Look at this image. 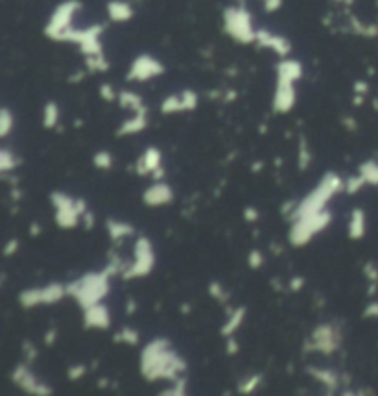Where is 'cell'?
<instances>
[{
  "mask_svg": "<svg viewBox=\"0 0 378 396\" xmlns=\"http://www.w3.org/2000/svg\"><path fill=\"white\" fill-rule=\"evenodd\" d=\"M185 357L172 346L167 337H155L140 352V374L146 382H176L187 372Z\"/></svg>",
  "mask_w": 378,
  "mask_h": 396,
  "instance_id": "cell-1",
  "label": "cell"
},
{
  "mask_svg": "<svg viewBox=\"0 0 378 396\" xmlns=\"http://www.w3.org/2000/svg\"><path fill=\"white\" fill-rule=\"evenodd\" d=\"M338 193H345V180L334 171L325 173L317 186L301 202H298V208H295L290 219H299V217H306V215H314L327 210V204Z\"/></svg>",
  "mask_w": 378,
  "mask_h": 396,
  "instance_id": "cell-2",
  "label": "cell"
},
{
  "mask_svg": "<svg viewBox=\"0 0 378 396\" xmlns=\"http://www.w3.org/2000/svg\"><path fill=\"white\" fill-rule=\"evenodd\" d=\"M67 291L81 310H85L89 305L104 302L105 296L111 293V276L105 270L87 273L74 282L67 283Z\"/></svg>",
  "mask_w": 378,
  "mask_h": 396,
  "instance_id": "cell-3",
  "label": "cell"
},
{
  "mask_svg": "<svg viewBox=\"0 0 378 396\" xmlns=\"http://www.w3.org/2000/svg\"><path fill=\"white\" fill-rule=\"evenodd\" d=\"M332 211L329 210H323L314 215H306V217H299V219H292V226L288 230L290 245L295 246V248H303L315 235L325 232L332 224Z\"/></svg>",
  "mask_w": 378,
  "mask_h": 396,
  "instance_id": "cell-4",
  "label": "cell"
},
{
  "mask_svg": "<svg viewBox=\"0 0 378 396\" xmlns=\"http://www.w3.org/2000/svg\"><path fill=\"white\" fill-rule=\"evenodd\" d=\"M340 346H342V328H338L334 323H321L306 337L303 352L332 355Z\"/></svg>",
  "mask_w": 378,
  "mask_h": 396,
  "instance_id": "cell-5",
  "label": "cell"
},
{
  "mask_svg": "<svg viewBox=\"0 0 378 396\" xmlns=\"http://www.w3.org/2000/svg\"><path fill=\"white\" fill-rule=\"evenodd\" d=\"M133 263L127 265V269L124 270L122 278L124 280H139L146 278L153 273V267H155V250H153V245L149 241V237L139 235L137 241L133 243Z\"/></svg>",
  "mask_w": 378,
  "mask_h": 396,
  "instance_id": "cell-6",
  "label": "cell"
},
{
  "mask_svg": "<svg viewBox=\"0 0 378 396\" xmlns=\"http://www.w3.org/2000/svg\"><path fill=\"white\" fill-rule=\"evenodd\" d=\"M65 296H68L67 285L52 282L45 287H30V289L21 291L19 293V304L23 305L24 310H33L37 305L58 304Z\"/></svg>",
  "mask_w": 378,
  "mask_h": 396,
  "instance_id": "cell-7",
  "label": "cell"
},
{
  "mask_svg": "<svg viewBox=\"0 0 378 396\" xmlns=\"http://www.w3.org/2000/svg\"><path fill=\"white\" fill-rule=\"evenodd\" d=\"M50 202L54 205V220L61 230H73L81 224V213L76 208V196L63 191L50 193Z\"/></svg>",
  "mask_w": 378,
  "mask_h": 396,
  "instance_id": "cell-8",
  "label": "cell"
},
{
  "mask_svg": "<svg viewBox=\"0 0 378 396\" xmlns=\"http://www.w3.org/2000/svg\"><path fill=\"white\" fill-rule=\"evenodd\" d=\"M30 365H28L26 361L15 365V369L11 370V382H14L19 389H23L24 392H28V395H33V396L54 395V389L50 387L48 383L41 382V380L37 378V374L30 369Z\"/></svg>",
  "mask_w": 378,
  "mask_h": 396,
  "instance_id": "cell-9",
  "label": "cell"
},
{
  "mask_svg": "<svg viewBox=\"0 0 378 396\" xmlns=\"http://www.w3.org/2000/svg\"><path fill=\"white\" fill-rule=\"evenodd\" d=\"M226 30L231 37L240 43H251L257 39V34L253 32L251 17L246 9L229 8L226 11Z\"/></svg>",
  "mask_w": 378,
  "mask_h": 396,
  "instance_id": "cell-10",
  "label": "cell"
},
{
  "mask_svg": "<svg viewBox=\"0 0 378 396\" xmlns=\"http://www.w3.org/2000/svg\"><path fill=\"white\" fill-rule=\"evenodd\" d=\"M78 8H80V4L74 2V0L59 6L54 11V15H52V19H50L48 26H46V36H50L52 39L63 41L65 34L73 28L70 26V24H73V15Z\"/></svg>",
  "mask_w": 378,
  "mask_h": 396,
  "instance_id": "cell-11",
  "label": "cell"
},
{
  "mask_svg": "<svg viewBox=\"0 0 378 396\" xmlns=\"http://www.w3.org/2000/svg\"><path fill=\"white\" fill-rule=\"evenodd\" d=\"M293 80L288 78H277V89L273 95V111L279 115L290 113L292 108L295 106L298 95H295V87H293Z\"/></svg>",
  "mask_w": 378,
  "mask_h": 396,
  "instance_id": "cell-12",
  "label": "cell"
},
{
  "mask_svg": "<svg viewBox=\"0 0 378 396\" xmlns=\"http://www.w3.org/2000/svg\"><path fill=\"white\" fill-rule=\"evenodd\" d=\"M113 319H111V311L104 302L93 304L83 310V328L85 330H105L111 328Z\"/></svg>",
  "mask_w": 378,
  "mask_h": 396,
  "instance_id": "cell-13",
  "label": "cell"
},
{
  "mask_svg": "<svg viewBox=\"0 0 378 396\" xmlns=\"http://www.w3.org/2000/svg\"><path fill=\"white\" fill-rule=\"evenodd\" d=\"M164 73L162 64H159L157 59H153L152 56H139L131 65V71L127 74V80H135V82H145V80H152V78L159 76Z\"/></svg>",
  "mask_w": 378,
  "mask_h": 396,
  "instance_id": "cell-14",
  "label": "cell"
},
{
  "mask_svg": "<svg viewBox=\"0 0 378 396\" xmlns=\"http://www.w3.org/2000/svg\"><path fill=\"white\" fill-rule=\"evenodd\" d=\"M174 198H176L174 189H172L170 183H167L164 180L153 182L152 186L146 187L145 193H142V204L148 205V208H162V205L172 204Z\"/></svg>",
  "mask_w": 378,
  "mask_h": 396,
  "instance_id": "cell-15",
  "label": "cell"
},
{
  "mask_svg": "<svg viewBox=\"0 0 378 396\" xmlns=\"http://www.w3.org/2000/svg\"><path fill=\"white\" fill-rule=\"evenodd\" d=\"M306 372H308V376H312L315 382H320L323 387L329 389L330 392L338 391V389L342 387V374H338L336 370L317 367V365H308V367H306Z\"/></svg>",
  "mask_w": 378,
  "mask_h": 396,
  "instance_id": "cell-16",
  "label": "cell"
},
{
  "mask_svg": "<svg viewBox=\"0 0 378 396\" xmlns=\"http://www.w3.org/2000/svg\"><path fill=\"white\" fill-rule=\"evenodd\" d=\"M159 167H162V152L159 151L157 146H148L139 160H137L135 173L139 176H149Z\"/></svg>",
  "mask_w": 378,
  "mask_h": 396,
  "instance_id": "cell-17",
  "label": "cell"
},
{
  "mask_svg": "<svg viewBox=\"0 0 378 396\" xmlns=\"http://www.w3.org/2000/svg\"><path fill=\"white\" fill-rule=\"evenodd\" d=\"M148 126V110L137 111L133 113V117L126 118L120 126L117 128V137H127V136H135V133L145 132V128Z\"/></svg>",
  "mask_w": 378,
  "mask_h": 396,
  "instance_id": "cell-18",
  "label": "cell"
},
{
  "mask_svg": "<svg viewBox=\"0 0 378 396\" xmlns=\"http://www.w3.org/2000/svg\"><path fill=\"white\" fill-rule=\"evenodd\" d=\"M227 313H229L227 315V320L221 324V328H220V335L224 339L231 337V335H234V333L238 332L240 326H242L243 320H246L248 308H246V305H236V308L229 310Z\"/></svg>",
  "mask_w": 378,
  "mask_h": 396,
  "instance_id": "cell-19",
  "label": "cell"
},
{
  "mask_svg": "<svg viewBox=\"0 0 378 396\" xmlns=\"http://www.w3.org/2000/svg\"><path fill=\"white\" fill-rule=\"evenodd\" d=\"M105 232H107L111 241L118 243L127 239V237L135 235V226L131 223H126V220H118L109 217V219H105Z\"/></svg>",
  "mask_w": 378,
  "mask_h": 396,
  "instance_id": "cell-20",
  "label": "cell"
},
{
  "mask_svg": "<svg viewBox=\"0 0 378 396\" xmlns=\"http://www.w3.org/2000/svg\"><path fill=\"white\" fill-rule=\"evenodd\" d=\"M367 226H365V211L362 208H355L349 217V224H347V235L351 241H360L364 239Z\"/></svg>",
  "mask_w": 378,
  "mask_h": 396,
  "instance_id": "cell-21",
  "label": "cell"
},
{
  "mask_svg": "<svg viewBox=\"0 0 378 396\" xmlns=\"http://www.w3.org/2000/svg\"><path fill=\"white\" fill-rule=\"evenodd\" d=\"M257 41L262 46H266V49H271V51H275L279 56H283V58L290 54L288 39H284L280 36H273V34L261 30V32H257Z\"/></svg>",
  "mask_w": 378,
  "mask_h": 396,
  "instance_id": "cell-22",
  "label": "cell"
},
{
  "mask_svg": "<svg viewBox=\"0 0 378 396\" xmlns=\"http://www.w3.org/2000/svg\"><path fill=\"white\" fill-rule=\"evenodd\" d=\"M118 104H120L124 110H130V111H133V113H137V111H142V110H148V108L145 106V101H142V98H140V96L133 91L118 93Z\"/></svg>",
  "mask_w": 378,
  "mask_h": 396,
  "instance_id": "cell-23",
  "label": "cell"
},
{
  "mask_svg": "<svg viewBox=\"0 0 378 396\" xmlns=\"http://www.w3.org/2000/svg\"><path fill=\"white\" fill-rule=\"evenodd\" d=\"M107 11H109V17L117 21V23H124V21H130L133 17V8L126 2H109L107 6Z\"/></svg>",
  "mask_w": 378,
  "mask_h": 396,
  "instance_id": "cell-24",
  "label": "cell"
},
{
  "mask_svg": "<svg viewBox=\"0 0 378 396\" xmlns=\"http://www.w3.org/2000/svg\"><path fill=\"white\" fill-rule=\"evenodd\" d=\"M59 118H61V111H59V106L56 102H46L45 108H43V126L46 130H54L59 124Z\"/></svg>",
  "mask_w": 378,
  "mask_h": 396,
  "instance_id": "cell-25",
  "label": "cell"
},
{
  "mask_svg": "<svg viewBox=\"0 0 378 396\" xmlns=\"http://www.w3.org/2000/svg\"><path fill=\"white\" fill-rule=\"evenodd\" d=\"M312 163V151L310 143L306 139V136H299L298 141V167L299 171H306Z\"/></svg>",
  "mask_w": 378,
  "mask_h": 396,
  "instance_id": "cell-26",
  "label": "cell"
},
{
  "mask_svg": "<svg viewBox=\"0 0 378 396\" xmlns=\"http://www.w3.org/2000/svg\"><path fill=\"white\" fill-rule=\"evenodd\" d=\"M21 165V158L9 148H0V173H15Z\"/></svg>",
  "mask_w": 378,
  "mask_h": 396,
  "instance_id": "cell-27",
  "label": "cell"
},
{
  "mask_svg": "<svg viewBox=\"0 0 378 396\" xmlns=\"http://www.w3.org/2000/svg\"><path fill=\"white\" fill-rule=\"evenodd\" d=\"M262 382H264V376L261 372L249 374L243 380H240L238 385H236V392H240V395H251V392H255L261 387Z\"/></svg>",
  "mask_w": 378,
  "mask_h": 396,
  "instance_id": "cell-28",
  "label": "cell"
},
{
  "mask_svg": "<svg viewBox=\"0 0 378 396\" xmlns=\"http://www.w3.org/2000/svg\"><path fill=\"white\" fill-rule=\"evenodd\" d=\"M113 341L120 342V345H126V346H137L140 342V333H139V330L126 326V328H122L120 332L115 333Z\"/></svg>",
  "mask_w": 378,
  "mask_h": 396,
  "instance_id": "cell-29",
  "label": "cell"
},
{
  "mask_svg": "<svg viewBox=\"0 0 378 396\" xmlns=\"http://www.w3.org/2000/svg\"><path fill=\"white\" fill-rule=\"evenodd\" d=\"M358 173L365 178L367 186H378V161H364V163H360V167H358Z\"/></svg>",
  "mask_w": 378,
  "mask_h": 396,
  "instance_id": "cell-30",
  "label": "cell"
},
{
  "mask_svg": "<svg viewBox=\"0 0 378 396\" xmlns=\"http://www.w3.org/2000/svg\"><path fill=\"white\" fill-rule=\"evenodd\" d=\"M181 111H187L185 104H183V98H181V95L179 96L170 95L161 102V113L174 115V113H181Z\"/></svg>",
  "mask_w": 378,
  "mask_h": 396,
  "instance_id": "cell-31",
  "label": "cell"
},
{
  "mask_svg": "<svg viewBox=\"0 0 378 396\" xmlns=\"http://www.w3.org/2000/svg\"><path fill=\"white\" fill-rule=\"evenodd\" d=\"M15 128V115L9 111V108H2L0 110V137L4 139L9 133L14 132Z\"/></svg>",
  "mask_w": 378,
  "mask_h": 396,
  "instance_id": "cell-32",
  "label": "cell"
},
{
  "mask_svg": "<svg viewBox=\"0 0 378 396\" xmlns=\"http://www.w3.org/2000/svg\"><path fill=\"white\" fill-rule=\"evenodd\" d=\"M207 291H209V295H211L216 302H220V304H227V302H229V298H231V293L227 291L226 287H224V283L216 282V280L209 283Z\"/></svg>",
  "mask_w": 378,
  "mask_h": 396,
  "instance_id": "cell-33",
  "label": "cell"
},
{
  "mask_svg": "<svg viewBox=\"0 0 378 396\" xmlns=\"http://www.w3.org/2000/svg\"><path fill=\"white\" fill-rule=\"evenodd\" d=\"M93 163H95V167L98 171H109L111 167H113L115 158L109 151H98L95 152V156H93Z\"/></svg>",
  "mask_w": 378,
  "mask_h": 396,
  "instance_id": "cell-34",
  "label": "cell"
},
{
  "mask_svg": "<svg viewBox=\"0 0 378 396\" xmlns=\"http://www.w3.org/2000/svg\"><path fill=\"white\" fill-rule=\"evenodd\" d=\"M365 186H367L365 178L358 173L356 176H349L345 180V193L347 195H356V193H360Z\"/></svg>",
  "mask_w": 378,
  "mask_h": 396,
  "instance_id": "cell-35",
  "label": "cell"
},
{
  "mask_svg": "<svg viewBox=\"0 0 378 396\" xmlns=\"http://www.w3.org/2000/svg\"><path fill=\"white\" fill-rule=\"evenodd\" d=\"M89 372V365L87 363H74L68 367L67 370V376L70 382H78V380H81L85 374Z\"/></svg>",
  "mask_w": 378,
  "mask_h": 396,
  "instance_id": "cell-36",
  "label": "cell"
},
{
  "mask_svg": "<svg viewBox=\"0 0 378 396\" xmlns=\"http://www.w3.org/2000/svg\"><path fill=\"white\" fill-rule=\"evenodd\" d=\"M266 263V258L264 254H262V250H258V248H253V250H249L248 254V267L253 270H258L262 269Z\"/></svg>",
  "mask_w": 378,
  "mask_h": 396,
  "instance_id": "cell-37",
  "label": "cell"
},
{
  "mask_svg": "<svg viewBox=\"0 0 378 396\" xmlns=\"http://www.w3.org/2000/svg\"><path fill=\"white\" fill-rule=\"evenodd\" d=\"M23 355H24V361H26V363H33V361L39 357V348L36 346V342L24 339V341H23Z\"/></svg>",
  "mask_w": 378,
  "mask_h": 396,
  "instance_id": "cell-38",
  "label": "cell"
},
{
  "mask_svg": "<svg viewBox=\"0 0 378 396\" xmlns=\"http://www.w3.org/2000/svg\"><path fill=\"white\" fill-rule=\"evenodd\" d=\"M162 395L164 396H185L187 395V378L185 374L183 376H179V378L174 382V387L170 389V391H162Z\"/></svg>",
  "mask_w": 378,
  "mask_h": 396,
  "instance_id": "cell-39",
  "label": "cell"
},
{
  "mask_svg": "<svg viewBox=\"0 0 378 396\" xmlns=\"http://www.w3.org/2000/svg\"><path fill=\"white\" fill-rule=\"evenodd\" d=\"M364 276L367 278L369 285H378V267L374 261H367L364 265Z\"/></svg>",
  "mask_w": 378,
  "mask_h": 396,
  "instance_id": "cell-40",
  "label": "cell"
},
{
  "mask_svg": "<svg viewBox=\"0 0 378 396\" xmlns=\"http://www.w3.org/2000/svg\"><path fill=\"white\" fill-rule=\"evenodd\" d=\"M181 98H183V104H185L187 111H192L198 108V95L194 91H183L181 93Z\"/></svg>",
  "mask_w": 378,
  "mask_h": 396,
  "instance_id": "cell-41",
  "label": "cell"
},
{
  "mask_svg": "<svg viewBox=\"0 0 378 396\" xmlns=\"http://www.w3.org/2000/svg\"><path fill=\"white\" fill-rule=\"evenodd\" d=\"M19 248H21V241L19 239H8L4 245V255L6 258H11V255H15L19 252Z\"/></svg>",
  "mask_w": 378,
  "mask_h": 396,
  "instance_id": "cell-42",
  "label": "cell"
},
{
  "mask_svg": "<svg viewBox=\"0 0 378 396\" xmlns=\"http://www.w3.org/2000/svg\"><path fill=\"white\" fill-rule=\"evenodd\" d=\"M100 96H102L105 102H113L118 98V95L115 93V89L109 86V83H104V86L100 87Z\"/></svg>",
  "mask_w": 378,
  "mask_h": 396,
  "instance_id": "cell-43",
  "label": "cell"
},
{
  "mask_svg": "<svg viewBox=\"0 0 378 396\" xmlns=\"http://www.w3.org/2000/svg\"><path fill=\"white\" fill-rule=\"evenodd\" d=\"M58 339H59V330L58 328H50V330H46L45 332V335H43V342H45L48 348H52V346L58 342Z\"/></svg>",
  "mask_w": 378,
  "mask_h": 396,
  "instance_id": "cell-44",
  "label": "cell"
},
{
  "mask_svg": "<svg viewBox=\"0 0 378 396\" xmlns=\"http://www.w3.org/2000/svg\"><path fill=\"white\" fill-rule=\"evenodd\" d=\"M226 354L227 355H236L240 352V345L238 341H236V337L234 335H231V337H226Z\"/></svg>",
  "mask_w": 378,
  "mask_h": 396,
  "instance_id": "cell-45",
  "label": "cell"
},
{
  "mask_svg": "<svg viewBox=\"0 0 378 396\" xmlns=\"http://www.w3.org/2000/svg\"><path fill=\"white\" fill-rule=\"evenodd\" d=\"M243 219H246V223H257V220L261 219V213H258L257 208L248 205V208L243 210Z\"/></svg>",
  "mask_w": 378,
  "mask_h": 396,
  "instance_id": "cell-46",
  "label": "cell"
},
{
  "mask_svg": "<svg viewBox=\"0 0 378 396\" xmlns=\"http://www.w3.org/2000/svg\"><path fill=\"white\" fill-rule=\"evenodd\" d=\"M305 283H306L305 276H293V278L288 282V289L292 293H299L303 287H305Z\"/></svg>",
  "mask_w": 378,
  "mask_h": 396,
  "instance_id": "cell-47",
  "label": "cell"
},
{
  "mask_svg": "<svg viewBox=\"0 0 378 396\" xmlns=\"http://www.w3.org/2000/svg\"><path fill=\"white\" fill-rule=\"evenodd\" d=\"M364 317L365 319H378V300H374V302H371V304L365 305Z\"/></svg>",
  "mask_w": 378,
  "mask_h": 396,
  "instance_id": "cell-48",
  "label": "cell"
},
{
  "mask_svg": "<svg viewBox=\"0 0 378 396\" xmlns=\"http://www.w3.org/2000/svg\"><path fill=\"white\" fill-rule=\"evenodd\" d=\"M295 208H298V202L286 200L283 205H280V213H283L284 217H292L293 211H295Z\"/></svg>",
  "mask_w": 378,
  "mask_h": 396,
  "instance_id": "cell-49",
  "label": "cell"
},
{
  "mask_svg": "<svg viewBox=\"0 0 378 396\" xmlns=\"http://www.w3.org/2000/svg\"><path fill=\"white\" fill-rule=\"evenodd\" d=\"M81 223L85 224L87 230H93V228H95V224H96V215L89 210L85 215H83V217H81Z\"/></svg>",
  "mask_w": 378,
  "mask_h": 396,
  "instance_id": "cell-50",
  "label": "cell"
},
{
  "mask_svg": "<svg viewBox=\"0 0 378 396\" xmlns=\"http://www.w3.org/2000/svg\"><path fill=\"white\" fill-rule=\"evenodd\" d=\"M164 174H167L164 167H159L157 171H153V173L149 174V178H152L153 182H161V180H164Z\"/></svg>",
  "mask_w": 378,
  "mask_h": 396,
  "instance_id": "cell-51",
  "label": "cell"
},
{
  "mask_svg": "<svg viewBox=\"0 0 378 396\" xmlns=\"http://www.w3.org/2000/svg\"><path fill=\"white\" fill-rule=\"evenodd\" d=\"M342 124L347 128V130H349V132H355V130H356V118L343 117L342 118Z\"/></svg>",
  "mask_w": 378,
  "mask_h": 396,
  "instance_id": "cell-52",
  "label": "cell"
},
{
  "mask_svg": "<svg viewBox=\"0 0 378 396\" xmlns=\"http://www.w3.org/2000/svg\"><path fill=\"white\" fill-rule=\"evenodd\" d=\"M30 237H39L43 233V226L39 223H32L30 224V230H28Z\"/></svg>",
  "mask_w": 378,
  "mask_h": 396,
  "instance_id": "cell-53",
  "label": "cell"
},
{
  "mask_svg": "<svg viewBox=\"0 0 378 396\" xmlns=\"http://www.w3.org/2000/svg\"><path fill=\"white\" fill-rule=\"evenodd\" d=\"M9 196H11V200L21 202V198H23V191H21V189H19V187L15 186L14 189H11V191H9Z\"/></svg>",
  "mask_w": 378,
  "mask_h": 396,
  "instance_id": "cell-54",
  "label": "cell"
},
{
  "mask_svg": "<svg viewBox=\"0 0 378 396\" xmlns=\"http://www.w3.org/2000/svg\"><path fill=\"white\" fill-rule=\"evenodd\" d=\"M137 311V302L133 298H127L126 302V313L127 315H133Z\"/></svg>",
  "mask_w": 378,
  "mask_h": 396,
  "instance_id": "cell-55",
  "label": "cell"
},
{
  "mask_svg": "<svg viewBox=\"0 0 378 396\" xmlns=\"http://www.w3.org/2000/svg\"><path fill=\"white\" fill-rule=\"evenodd\" d=\"M262 167H264V161H255V163L251 165V173H261Z\"/></svg>",
  "mask_w": 378,
  "mask_h": 396,
  "instance_id": "cell-56",
  "label": "cell"
},
{
  "mask_svg": "<svg viewBox=\"0 0 378 396\" xmlns=\"http://www.w3.org/2000/svg\"><path fill=\"white\" fill-rule=\"evenodd\" d=\"M181 311H183V313H185V315H189L190 311H192V305H190V304H183Z\"/></svg>",
  "mask_w": 378,
  "mask_h": 396,
  "instance_id": "cell-57",
  "label": "cell"
},
{
  "mask_svg": "<svg viewBox=\"0 0 378 396\" xmlns=\"http://www.w3.org/2000/svg\"><path fill=\"white\" fill-rule=\"evenodd\" d=\"M107 385H109L107 380H102V378L98 380V387H107Z\"/></svg>",
  "mask_w": 378,
  "mask_h": 396,
  "instance_id": "cell-58",
  "label": "cell"
}]
</instances>
